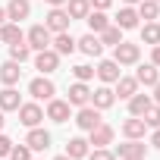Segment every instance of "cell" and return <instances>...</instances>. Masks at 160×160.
<instances>
[{
  "mask_svg": "<svg viewBox=\"0 0 160 160\" xmlns=\"http://www.w3.org/2000/svg\"><path fill=\"white\" fill-rule=\"evenodd\" d=\"M28 94H32L35 101H50V98L57 94V88H53V82H50L47 75H38V78L28 82Z\"/></svg>",
  "mask_w": 160,
  "mask_h": 160,
  "instance_id": "cell-4",
  "label": "cell"
},
{
  "mask_svg": "<svg viewBox=\"0 0 160 160\" xmlns=\"http://www.w3.org/2000/svg\"><path fill=\"white\" fill-rule=\"evenodd\" d=\"M135 82H138V85H144V88H154V85L160 82V69H157L154 63H144V66H138V72H135Z\"/></svg>",
  "mask_w": 160,
  "mask_h": 160,
  "instance_id": "cell-15",
  "label": "cell"
},
{
  "mask_svg": "<svg viewBox=\"0 0 160 160\" xmlns=\"http://www.w3.org/2000/svg\"><path fill=\"white\" fill-rule=\"evenodd\" d=\"M72 72H75V82H88V78H94V66H88V63H78Z\"/></svg>",
  "mask_w": 160,
  "mask_h": 160,
  "instance_id": "cell-33",
  "label": "cell"
},
{
  "mask_svg": "<svg viewBox=\"0 0 160 160\" xmlns=\"http://www.w3.org/2000/svg\"><path fill=\"white\" fill-rule=\"evenodd\" d=\"M10 148H13V141H10L3 132H0V157H10Z\"/></svg>",
  "mask_w": 160,
  "mask_h": 160,
  "instance_id": "cell-37",
  "label": "cell"
},
{
  "mask_svg": "<svg viewBox=\"0 0 160 160\" xmlns=\"http://www.w3.org/2000/svg\"><path fill=\"white\" fill-rule=\"evenodd\" d=\"M50 41H53V32H50L47 25H32L28 35H25V44H28L32 50H47Z\"/></svg>",
  "mask_w": 160,
  "mask_h": 160,
  "instance_id": "cell-1",
  "label": "cell"
},
{
  "mask_svg": "<svg viewBox=\"0 0 160 160\" xmlns=\"http://www.w3.org/2000/svg\"><path fill=\"white\" fill-rule=\"evenodd\" d=\"M141 41L144 44H160V22H144L141 25Z\"/></svg>",
  "mask_w": 160,
  "mask_h": 160,
  "instance_id": "cell-30",
  "label": "cell"
},
{
  "mask_svg": "<svg viewBox=\"0 0 160 160\" xmlns=\"http://www.w3.org/2000/svg\"><path fill=\"white\" fill-rule=\"evenodd\" d=\"M113 0H91V10H110Z\"/></svg>",
  "mask_w": 160,
  "mask_h": 160,
  "instance_id": "cell-38",
  "label": "cell"
},
{
  "mask_svg": "<svg viewBox=\"0 0 160 160\" xmlns=\"http://www.w3.org/2000/svg\"><path fill=\"white\" fill-rule=\"evenodd\" d=\"M75 126L82 129V132H91L94 126H101V110L85 104V107H78V116H75Z\"/></svg>",
  "mask_w": 160,
  "mask_h": 160,
  "instance_id": "cell-5",
  "label": "cell"
},
{
  "mask_svg": "<svg viewBox=\"0 0 160 160\" xmlns=\"http://www.w3.org/2000/svg\"><path fill=\"white\" fill-rule=\"evenodd\" d=\"M144 132H148V122H144L141 116H129V119L122 122V135H126V138H144Z\"/></svg>",
  "mask_w": 160,
  "mask_h": 160,
  "instance_id": "cell-20",
  "label": "cell"
},
{
  "mask_svg": "<svg viewBox=\"0 0 160 160\" xmlns=\"http://www.w3.org/2000/svg\"><path fill=\"white\" fill-rule=\"evenodd\" d=\"M151 101H154V104H160V82L154 85V98H151Z\"/></svg>",
  "mask_w": 160,
  "mask_h": 160,
  "instance_id": "cell-41",
  "label": "cell"
},
{
  "mask_svg": "<svg viewBox=\"0 0 160 160\" xmlns=\"http://www.w3.org/2000/svg\"><path fill=\"white\" fill-rule=\"evenodd\" d=\"M119 69H122V66H119L116 60H101V63H98V69H94V75L101 78V82H104V85H113V82H116V78L122 75Z\"/></svg>",
  "mask_w": 160,
  "mask_h": 160,
  "instance_id": "cell-8",
  "label": "cell"
},
{
  "mask_svg": "<svg viewBox=\"0 0 160 160\" xmlns=\"http://www.w3.org/2000/svg\"><path fill=\"white\" fill-rule=\"evenodd\" d=\"M0 41H3V44H16V41H25V35H22L19 22H3V25H0Z\"/></svg>",
  "mask_w": 160,
  "mask_h": 160,
  "instance_id": "cell-24",
  "label": "cell"
},
{
  "mask_svg": "<svg viewBox=\"0 0 160 160\" xmlns=\"http://www.w3.org/2000/svg\"><path fill=\"white\" fill-rule=\"evenodd\" d=\"M157 3H160V0H157Z\"/></svg>",
  "mask_w": 160,
  "mask_h": 160,
  "instance_id": "cell-48",
  "label": "cell"
},
{
  "mask_svg": "<svg viewBox=\"0 0 160 160\" xmlns=\"http://www.w3.org/2000/svg\"><path fill=\"white\" fill-rule=\"evenodd\" d=\"M113 85H116V88H113V94H116V98H122V101H129V98L138 91V82H135V75H119Z\"/></svg>",
  "mask_w": 160,
  "mask_h": 160,
  "instance_id": "cell-17",
  "label": "cell"
},
{
  "mask_svg": "<svg viewBox=\"0 0 160 160\" xmlns=\"http://www.w3.org/2000/svg\"><path fill=\"white\" fill-rule=\"evenodd\" d=\"M88 160H116V154L107 148H94V151H88Z\"/></svg>",
  "mask_w": 160,
  "mask_h": 160,
  "instance_id": "cell-36",
  "label": "cell"
},
{
  "mask_svg": "<svg viewBox=\"0 0 160 160\" xmlns=\"http://www.w3.org/2000/svg\"><path fill=\"white\" fill-rule=\"evenodd\" d=\"M85 22H88V28H91L94 35H101V32L110 25V19H107V13H104V10H91V13L85 16Z\"/></svg>",
  "mask_w": 160,
  "mask_h": 160,
  "instance_id": "cell-27",
  "label": "cell"
},
{
  "mask_svg": "<svg viewBox=\"0 0 160 160\" xmlns=\"http://www.w3.org/2000/svg\"><path fill=\"white\" fill-rule=\"evenodd\" d=\"M116 25H119L122 32L138 28V10H135V7H122V10L116 13Z\"/></svg>",
  "mask_w": 160,
  "mask_h": 160,
  "instance_id": "cell-21",
  "label": "cell"
},
{
  "mask_svg": "<svg viewBox=\"0 0 160 160\" xmlns=\"http://www.w3.org/2000/svg\"><path fill=\"white\" fill-rule=\"evenodd\" d=\"M47 3H50V7H63V3H66V0H47Z\"/></svg>",
  "mask_w": 160,
  "mask_h": 160,
  "instance_id": "cell-44",
  "label": "cell"
},
{
  "mask_svg": "<svg viewBox=\"0 0 160 160\" xmlns=\"http://www.w3.org/2000/svg\"><path fill=\"white\" fill-rule=\"evenodd\" d=\"M10 160H32V148L28 144H13L10 148Z\"/></svg>",
  "mask_w": 160,
  "mask_h": 160,
  "instance_id": "cell-35",
  "label": "cell"
},
{
  "mask_svg": "<svg viewBox=\"0 0 160 160\" xmlns=\"http://www.w3.org/2000/svg\"><path fill=\"white\" fill-rule=\"evenodd\" d=\"M151 144H154V148H160V126L154 129V135H151Z\"/></svg>",
  "mask_w": 160,
  "mask_h": 160,
  "instance_id": "cell-40",
  "label": "cell"
},
{
  "mask_svg": "<svg viewBox=\"0 0 160 160\" xmlns=\"http://www.w3.org/2000/svg\"><path fill=\"white\" fill-rule=\"evenodd\" d=\"M113 126H107V122H101V126H94L91 132H88V144H94V148H107V144H113Z\"/></svg>",
  "mask_w": 160,
  "mask_h": 160,
  "instance_id": "cell-9",
  "label": "cell"
},
{
  "mask_svg": "<svg viewBox=\"0 0 160 160\" xmlns=\"http://www.w3.org/2000/svg\"><path fill=\"white\" fill-rule=\"evenodd\" d=\"M113 104H116V94H113L110 85H101V88L91 91V107H98V110H110Z\"/></svg>",
  "mask_w": 160,
  "mask_h": 160,
  "instance_id": "cell-11",
  "label": "cell"
},
{
  "mask_svg": "<svg viewBox=\"0 0 160 160\" xmlns=\"http://www.w3.org/2000/svg\"><path fill=\"white\" fill-rule=\"evenodd\" d=\"M66 13L69 19H85L91 13V0H66Z\"/></svg>",
  "mask_w": 160,
  "mask_h": 160,
  "instance_id": "cell-26",
  "label": "cell"
},
{
  "mask_svg": "<svg viewBox=\"0 0 160 160\" xmlns=\"http://www.w3.org/2000/svg\"><path fill=\"white\" fill-rule=\"evenodd\" d=\"M69 13L63 10V7H50V13H47V19H44V25L57 35V32H69Z\"/></svg>",
  "mask_w": 160,
  "mask_h": 160,
  "instance_id": "cell-6",
  "label": "cell"
},
{
  "mask_svg": "<svg viewBox=\"0 0 160 160\" xmlns=\"http://www.w3.org/2000/svg\"><path fill=\"white\" fill-rule=\"evenodd\" d=\"M122 3H126V7H132V3H138V0H122Z\"/></svg>",
  "mask_w": 160,
  "mask_h": 160,
  "instance_id": "cell-47",
  "label": "cell"
},
{
  "mask_svg": "<svg viewBox=\"0 0 160 160\" xmlns=\"http://www.w3.org/2000/svg\"><path fill=\"white\" fill-rule=\"evenodd\" d=\"M69 107H85V104H91V88H88V82H75V85H69Z\"/></svg>",
  "mask_w": 160,
  "mask_h": 160,
  "instance_id": "cell-10",
  "label": "cell"
},
{
  "mask_svg": "<svg viewBox=\"0 0 160 160\" xmlns=\"http://www.w3.org/2000/svg\"><path fill=\"white\" fill-rule=\"evenodd\" d=\"M88 151H91V144H88V138H82V135H75V138H69V141H66V154H69L72 160L88 157Z\"/></svg>",
  "mask_w": 160,
  "mask_h": 160,
  "instance_id": "cell-19",
  "label": "cell"
},
{
  "mask_svg": "<svg viewBox=\"0 0 160 160\" xmlns=\"http://www.w3.org/2000/svg\"><path fill=\"white\" fill-rule=\"evenodd\" d=\"M113 60H116L119 66H135V63L141 60V47H138V44H129V41H119V44L113 47Z\"/></svg>",
  "mask_w": 160,
  "mask_h": 160,
  "instance_id": "cell-2",
  "label": "cell"
},
{
  "mask_svg": "<svg viewBox=\"0 0 160 160\" xmlns=\"http://www.w3.org/2000/svg\"><path fill=\"white\" fill-rule=\"evenodd\" d=\"M75 50H82L85 57H101L104 44H101V38H98L94 32H88L85 38H78V41H75Z\"/></svg>",
  "mask_w": 160,
  "mask_h": 160,
  "instance_id": "cell-13",
  "label": "cell"
},
{
  "mask_svg": "<svg viewBox=\"0 0 160 160\" xmlns=\"http://www.w3.org/2000/svg\"><path fill=\"white\" fill-rule=\"evenodd\" d=\"M32 16V0H10L7 3V19L10 22H22Z\"/></svg>",
  "mask_w": 160,
  "mask_h": 160,
  "instance_id": "cell-12",
  "label": "cell"
},
{
  "mask_svg": "<svg viewBox=\"0 0 160 160\" xmlns=\"http://www.w3.org/2000/svg\"><path fill=\"white\" fill-rule=\"evenodd\" d=\"M57 66H60V53H57L53 47H47V50H38V53H35V69H38L41 75L57 72Z\"/></svg>",
  "mask_w": 160,
  "mask_h": 160,
  "instance_id": "cell-3",
  "label": "cell"
},
{
  "mask_svg": "<svg viewBox=\"0 0 160 160\" xmlns=\"http://www.w3.org/2000/svg\"><path fill=\"white\" fill-rule=\"evenodd\" d=\"M151 63L160 69V44H154V50H151Z\"/></svg>",
  "mask_w": 160,
  "mask_h": 160,
  "instance_id": "cell-39",
  "label": "cell"
},
{
  "mask_svg": "<svg viewBox=\"0 0 160 160\" xmlns=\"http://www.w3.org/2000/svg\"><path fill=\"white\" fill-rule=\"evenodd\" d=\"M148 154H129V157H122V160H144Z\"/></svg>",
  "mask_w": 160,
  "mask_h": 160,
  "instance_id": "cell-42",
  "label": "cell"
},
{
  "mask_svg": "<svg viewBox=\"0 0 160 160\" xmlns=\"http://www.w3.org/2000/svg\"><path fill=\"white\" fill-rule=\"evenodd\" d=\"M98 38H101V44H110V47H116V44L122 41V28H119V25H107V28H104Z\"/></svg>",
  "mask_w": 160,
  "mask_h": 160,
  "instance_id": "cell-31",
  "label": "cell"
},
{
  "mask_svg": "<svg viewBox=\"0 0 160 160\" xmlns=\"http://www.w3.org/2000/svg\"><path fill=\"white\" fill-rule=\"evenodd\" d=\"M19 107H22L19 91H16L13 85H3V91H0V110H3V113H10V110H19Z\"/></svg>",
  "mask_w": 160,
  "mask_h": 160,
  "instance_id": "cell-18",
  "label": "cell"
},
{
  "mask_svg": "<svg viewBox=\"0 0 160 160\" xmlns=\"http://www.w3.org/2000/svg\"><path fill=\"white\" fill-rule=\"evenodd\" d=\"M3 122H7V119H3V110H0V129H3Z\"/></svg>",
  "mask_w": 160,
  "mask_h": 160,
  "instance_id": "cell-46",
  "label": "cell"
},
{
  "mask_svg": "<svg viewBox=\"0 0 160 160\" xmlns=\"http://www.w3.org/2000/svg\"><path fill=\"white\" fill-rule=\"evenodd\" d=\"M3 22H10V19H7V7H0V25Z\"/></svg>",
  "mask_w": 160,
  "mask_h": 160,
  "instance_id": "cell-43",
  "label": "cell"
},
{
  "mask_svg": "<svg viewBox=\"0 0 160 160\" xmlns=\"http://www.w3.org/2000/svg\"><path fill=\"white\" fill-rule=\"evenodd\" d=\"M141 119H144L151 129H157V126H160V104H151V107H148V113H144Z\"/></svg>",
  "mask_w": 160,
  "mask_h": 160,
  "instance_id": "cell-34",
  "label": "cell"
},
{
  "mask_svg": "<svg viewBox=\"0 0 160 160\" xmlns=\"http://www.w3.org/2000/svg\"><path fill=\"white\" fill-rule=\"evenodd\" d=\"M157 16H160V3H157V0H138V19L154 22Z\"/></svg>",
  "mask_w": 160,
  "mask_h": 160,
  "instance_id": "cell-28",
  "label": "cell"
},
{
  "mask_svg": "<svg viewBox=\"0 0 160 160\" xmlns=\"http://www.w3.org/2000/svg\"><path fill=\"white\" fill-rule=\"evenodd\" d=\"M19 75H22V69H19L16 60H7L3 66H0V82H3V85H16Z\"/></svg>",
  "mask_w": 160,
  "mask_h": 160,
  "instance_id": "cell-25",
  "label": "cell"
},
{
  "mask_svg": "<svg viewBox=\"0 0 160 160\" xmlns=\"http://www.w3.org/2000/svg\"><path fill=\"white\" fill-rule=\"evenodd\" d=\"M53 160H72V157H69V154H60V157H53Z\"/></svg>",
  "mask_w": 160,
  "mask_h": 160,
  "instance_id": "cell-45",
  "label": "cell"
},
{
  "mask_svg": "<svg viewBox=\"0 0 160 160\" xmlns=\"http://www.w3.org/2000/svg\"><path fill=\"white\" fill-rule=\"evenodd\" d=\"M25 144L32 148V151H47L50 148V132L47 129H28V135H25Z\"/></svg>",
  "mask_w": 160,
  "mask_h": 160,
  "instance_id": "cell-14",
  "label": "cell"
},
{
  "mask_svg": "<svg viewBox=\"0 0 160 160\" xmlns=\"http://www.w3.org/2000/svg\"><path fill=\"white\" fill-rule=\"evenodd\" d=\"M113 154H119V157H129V154H148V148L141 144V138H129L126 144H116Z\"/></svg>",
  "mask_w": 160,
  "mask_h": 160,
  "instance_id": "cell-29",
  "label": "cell"
},
{
  "mask_svg": "<svg viewBox=\"0 0 160 160\" xmlns=\"http://www.w3.org/2000/svg\"><path fill=\"white\" fill-rule=\"evenodd\" d=\"M151 104H154L151 94H138V91H135V94L129 98V116H144Z\"/></svg>",
  "mask_w": 160,
  "mask_h": 160,
  "instance_id": "cell-23",
  "label": "cell"
},
{
  "mask_svg": "<svg viewBox=\"0 0 160 160\" xmlns=\"http://www.w3.org/2000/svg\"><path fill=\"white\" fill-rule=\"evenodd\" d=\"M32 57V47L25 44V41H16V44H10V60H16V63H25Z\"/></svg>",
  "mask_w": 160,
  "mask_h": 160,
  "instance_id": "cell-32",
  "label": "cell"
},
{
  "mask_svg": "<svg viewBox=\"0 0 160 160\" xmlns=\"http://www.w3.org/2000/svg\"><path fill=\"white\" fill-rule=\"evenodd\" d=\"M50 44H53V50H57L60 57H69V53L75 50V38H72L69 32H57V38H53Z\"/></svg>",
  "mask_w": 160,
  "mask_h": 160,
  "instance_id": "cell-22",
  "label": "cell"
},
{
  "mask_svg": "<svg viewBox=\"0 0 160 160\" xmlns=\"http://www.w3.org/2000/svg\"><path fill=\"white\" fill-rule=\"evenodd\" d=\"M47 119H53V122H66V119H69V101L50 98V101H47Z\"/></svg>",
  "mask_w": 160,
  "mask_h": 160,
  "instance_id": "cell-16",
  "label": "cell"
},
{
  "mask_svg": "<svg viewBox=\"0 0 160 160\" xmlns=\"http://www.w3.org/2000/svg\"><path fill=\"white\" fill-rule=\"evenodd\" d=\"M16 113H19V122H22L25 129H35V126H41V119H44V110H41L35 101H32V104H22Z\"/></svg>",
  "mask_w": 160,
  "mask_h": 160,
  "instance_id": "cell-7",
  "label": "cell"
}]
</instances>
